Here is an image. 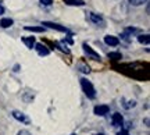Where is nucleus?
<instances>
[{
    "label": "nucleus",
    "mask_w": 150,
    "mask_h": 135,
    "mask_svg": "<svg viewBox=\"0 0 150 135\" xmlns=\"http://www.w3.org/2000/svg\"><path fill=\"white\" fill-rule=\"evenodd\" d=\"M81 87H82V91L85 92V95L89 99H95L96 97V89L92 85L91 81H88L86 78H82L81 80Z\"/></svg>",
    "instance_id": "obj_1"
},
{
    "label": "nucleus",
    "mask_w": 150,
    "mask_h": 135,
    "mask_svg": "<svg viewBox=\"0 0 150 135\" xmlns=\"http://www.w3.org/2000/svg\"><path fill=\"white\" fill-rule=\"evenodd\" d=\"M88 21L93 24V25H96V27H100V28H104L106 27V21H104V18L102 16H99V14H95V13H88Z\"/></svg>",
    "instance_id": "obj_2"
},
{
    "label": "nucleus",
    "mask_w": 150,
    "mask_h": 135,
    "mask_svg": "<svg viewBox=\"0 0 150 135\" xmlns=\"http://www.w3.org/2000/svg\"><path fill=\"white\" fill-rule=\"evenodd\" d=\"M82 48H83L85 54H88V57H91V59H93V60H100V54L96 53V52H95V50H93L88 43H83L82 45Z\"/></svg>",
    "instance_id": "obj_3"
},
{
    "label": "nucleus",
    "mask_w": 150,
    "mask_h": 135,
    "mask_svg": "<svg viewBox=\"0 0 150 135\" xmlns=\"http://www.w3.org/2000/svg\"><path fill=\"white\" fill-rule=\"evenodd\" d=\"M45 25V27L50 28V29H56V31H59V32H68V29L65 27H61L60 24H54V22H49V21H43L42 22V27Z\"/></svg>",
    "instance_id": "obj_4"
},
{
    "label": "nucleus",
    "mask_w": 150,
    "mask_h": 135,
    "mask_svg": "<svg viewBox=\"0 0 150 135\" xmlns=\"http://www.w3.org/2000/svg\"><path fill=\"white\" fill-rule=\"evenodd\" d=\"M11 116H13V117H14V119L17 120V121H21V123H24V124H29V123H31V120L28 119V117H27V116H25L24 113H22V112L14 110Z\"/></svg>",
    "instance_id": "obj_5"
},
{
    "label": "nucleus",
    "mask_w": 150,
    "mask_h": 135,
    "mask_svg": "<svg viewBox=\"0 0 150 135\" xmlns=\"http://www.w3.org/2000/svg\"><path fill=\"white\" fill-rule=\"evenodd\" d=\"M33 49L38 52L39 56H49V54H50V50L47 49V46L43 43H35V48Z\"/></svg>",
    "instance_id": "obj_6"
},
{
    "label": "nucleus",
    "mask_w": 150,
    "mask_h": 135,
    "mask_svg": "<svg viewBox=\"0 0 150 135\" xmlns=\"http://www.w3.org/2000/svg\"><path fill=\"white\" fill-rule=\"evenodd\" d=\"M110 112V107H108L107 104H99L96 107L93 109V113L96 114V116H106V114Z\"/></svg>",
    "instance_id": "obj_7"
},
{
    "label": "nucleus",
    "mask_w": 150,
    "mask_h": 135,
    "mask_svg": "<svg viewBox=\"0 0 150 135\" xmlns=\"http://www.w3.org/2000/svg\"><path fill=\"white\" fill-rule=\"evenodd\" d=\"M111 123L114 127H122L124 125V117L120 113H114L111 116Z\"/></svg>",
    "instance_id": "obj_8"
},
{
    "label": "nucleus",
    "mask_w": 150,
    "mask_h": 135,
    "mask_svg": "<svg viewBox=\"0 0 150 135\" xmlns=\"http://www.w3.org/2000/svg\"><path fill=\"white\" fill-rule=\"evenodd\" d=\"M104 43L108 45V46H118L120 45V39L117 36H112V35H107V36H104Z\"/></svg>",
    "instance_id": "obj_9"
},
{
    "label": "nucleus",
    "mask_w": 150,
    "mask_h": 135,
    "mask_svg": "<svg viewBox=\"0 0 150 135\" xmlns=\"http://www.w3.org/2000/svg\"><path fill=\"white\" fill-rule=\"evenodd\" d=\"M22 42L27 45L28 49L35 48V36H29V38H22Z\"/></svg>",
    "instance_id": "obj_10"
},
{
    "label": "nucleus",
    "mask_w": 150,
    "mask_h": 135,
    "mask_svg": "<svg viewBox=\"0 0 150 135\" xmlns=\"http://www.w3.org/2000/svg\"><path fill=\"white\" fill-rule=\"evenodd\" d=\"M13 24H14V21L11 18H1L0 20V27L1 28H10Z\"/></svg>",
    "instance_id": "obj_11"
},
{
    "label": "nucleus",
    "mask_w": 150,
    "mask_h": 135,
    "mask_svg": "<svg viewBox=\"0 0 150 135\" xmlns=\"http://www.w3.org/2000/svg\"><path fill=\"white\" fill-rule=\"evenodd\" d=\"M64 3L68 6H83L85 4L83 0H64Z\"/></svg>",
    "instance_id": "obj_12"
},
{
    "label": "nucleus",
    "mask_w": 150,
    "mask_h": 135,
    "mask_svg": "<svg viewBox=\"0 0 150 135\" xmlns=\"http://www.w3.org/2000/svg\"><path fill=\"white\" fill-rule=\"evenodd\" d=\"M25 31H31V32H45V27H25Z\"/></svg>",
    "instance_id": "obj_13"
},
{
    "label": "nucleus",
    "mask_w": 150,
    "mask_h": 135,
    "mask_svg": "<svg viewBox=\"0 0 150 135\" xmlns=\"http://www.w3.org/2000/svg\"><path fill=\"white\" fill-rule=\"evenodd\" d=\"M138 41H139L140 43H145V45H149V35H139L138 36Z\"/></svg>",
    "instance_id": "obj_14"
},
{
    "label": "nucleus",
    "mask_w": 150,
    "mask_h": 135,
    "mask_svg": "<svg viewBox=\"0 0 150 135\" xmlns=\"http://www.w3.org/2000/svg\"><path fill=\"white\" fill-rule=\"evenodd\" d=\"M129 1V4H132V6H142V4H145L147 0H128Z\"/></svg>",
    "instance_id": "obj_15"
},
{
    "label": "nucleus",
    "mask_w": 150,
    "mask_h": 135,
    "mask_svg": "<svg viewBox=\"0 0 150 135\" xmlns=\"http://www.w3.org/2000/svg\"><path fill=\"white\" fill-rule=\"evenodd\" d=\"M108 59L120 60V59H122V56H121V53H108Z\"/></svg>",
    "instance_id": "obj_16"
},
{
    "label": "nucleus",
    "mask_w": 150,
    "mask_h": 135,
    "mask_svg": "<svg viewBox=\"0 0 150 135\" xmlns=\"http://www.w3.org/2000/svg\"><path fill=\"white\" fill-rule=\"evenodd\" d=\"M40 3H42L43 6H47L49 7V6L53 4V0H40Z\"/></svg>",
    "instance_id": "obj_17"
},
{
    "label": "nucleus",
    "mask_w": 150,
    "mask_h": 135,
    "mask_svg": "<svg viewBox=\"0 0 150 135\" xmlns=\"http://www.w3.org/2000/svg\"><path fill=\"white\" fill-rule=\"evenodd\" d=\"M17 135H32V134H31L28 130H21V131H18V132H17Z\"/></svg>",
    "instance_id": "obj_18"
},
{
    "label": "nucleus",
    "mask_w": 150,
    "mask_h": 135,
    "mask_svg": "<svg viewBox=\"0 0 150 135\" xmlns=\"http://www.w3.org/2000/svg\"><path fill=\"white\" fill-rule=\"evenodd\" d=\"M79 67L82 68V70H81L82 72H89V71H91L89 70V67H86V65H83V64H79Z\"/></svg>",
    "instance_id": "obj_19"
},
{
    "label": "nucleus",
    "mask_w": 150,
    "mask_h": 135,
    "mask_svg": "<svg viewBox=\"0 0 150 135\" xmlns=\"http://www.w3.org/2000/svg\"><path fill=\"white\" fill-rule=\"evenodd\" d=\"M117 135H129L128 131H125V130H121L120 132H117Z\"/></svg>",
    "instance_id": "obj_20"
},
{
    "label": "nucleus",
    "mask_w": 150,
    "mask_h": 135,
    "mask_svg": "<svg viewBox=\"0 0 150 135\" xmlns=\"http://www.w3.org/2000/svg\"><path fill=\"white\" fill-rule=\"evenodd\" d=\"M3 13H4V7H3V6L0 4V16H1Z\"/></svg>",
    "instance_id": "obj_21"
},
{
    "label": "nucleus",
    "mask_w": 150,
    "mask_h": 135,
    "mask_svg": "<svg viewBox=\"0 0 150 135\" xmlns=\"http://www.w3.org/2000/svg\"><path fill=\"white\" fill-rule=\"evenodd\" d=\"M97 135H104V134H97Z\"/></svg>",
    "instance_id": "obj_22"
}]
</instances>
